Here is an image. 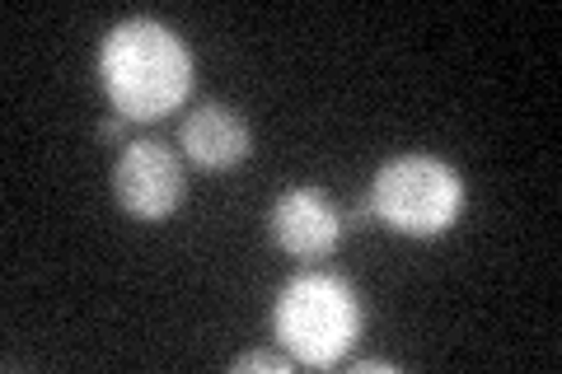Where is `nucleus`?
I'll use <instances>...</instances> for the list:
<instances>
[{"label": "nucleus", "mask_w": 562, "mask_h": 374, "mask_svg": "<svg viewBox=\"0 0 562 374\" xmlns=\"http://www.w3.org/2000/svg\"><path fill=\"white\" fill-rule=\"evenodd\" d=\"M99 76L113 109L127 122H155L173 113L192 89V57L165 24L127 20L117 24L99 52Z\"/></svg>", "instance_id": "obj_1"}, {"label": "nucleus", "mask_w": 562, "mask_h": 374, "mask_svg": "<svg viewBox=\"0 0 562 374\" xmlns=\"http://www.w3.org/2000/svg\"><path fill=\"white\" fill-rule=\"evenodd\" d=\"M272 324L301 365H333L357 342L361 305H357V291L342 276L305 272L277 295Z\"/></svg>", "instance_id": "obj_2"}, {"label": "nucleus", "mask_w": 562, "mask_h": 374, "mask_svg": "<svg viewBox=\"0 0 562 374\" xmlns=\"http://www.w3.org/2000/svg\"><path fill=\"white\" fill-rule=\"evenodd\" d=\"M371 206L384 225H394L408 239H436L454 225L464 206V183L450 165L431 155H398L390 159L375 183H371Z\"/></svg>", "instance_id": "obj_3"}, {"label": "nucleus", "mask_w": 562, "mask_h": 374, "mask_svg": "<svg viewBox=\"0 0 562 374\" xmlns=\"http://www.w3.org/2000/svg\"><path fill=\"white\" fill-rule=\"evenodd\" d=\"M113 192L136 220H165L183 202V165L160 140H127L113 169Z\"/></svg>", "instance_id": "obj_4"}, {"label": "nucleus", "mask_w": 562, "mask_h": 374, "mask_svg": "<svg viewBox=\"0 0 562 374\" xmlns=\"http://www.w3.org/2000/svg\"><path fill=\"white\" fill-rule=\"evenodd\" d=\"M342 235L338 211L328 206L324 192L314 188H291L281 192L272 206V239L286 248L291 258H324Z\"/></svg>", "instance_id": "obj_5"}, {"label": "nucleus", "mask_w": 562, "mask_h": 374, "mask_svg": "<svg viewBox=\"0 0 562 374\" xmlns=\"http://www.w3.org/2000/svg\"><path fill=\"white\" fill-rule=\"evenodd\" d=\"M179 140H183L192 165H202V169H235L239 159H249V146H254L249 127H244L231 109H221V103H202V109L183 122Z\"/></svg>", "instance_id": "obj_6"}, {"label": "nucleus", "mask_w": 562, "mask_h": 374, "mask_svg": "<svg viewBox=\"0 0 562 374\" xmlns=\"http://www.w3.org/2000/svg\"><path fill=\"white\" fill-rule=\"evenodd\" d=\"M231 370H277V374H286L291 361L286 355H277V351H249V355H235Z\"/></svg>", "instance_id": "obj_7"}, {"label": "nucleus", "mask_w": 562, "mask_h": 374, "mask_svg": "<svg viewBox=\"0 0 562 374\" xmlns=\"http://www.w3.org/2000/svg\"><path fill=\"white\" fill-rule=\"evenodd\" d=\"M99 132H103V140H122V132H127V117H122V113L117 117H103Z\"/></svg>", "instance_id": "obj_8"}, {"label": "nucleus", "mask_w": 562, "mask_h": 374, "mask_svg": "<svg viewBox=\"0 0 562 374\" xmlns=\"http://www.w3.org/2000/svg\"><path fill=\"white\" fill-rule=\"evenodd\" d=\"M398 365H390V361H357V374H394Z\"/></svg>", "instance_id": "obj_9"}]
</instances>
